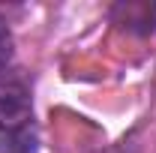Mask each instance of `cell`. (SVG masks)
<instances>
[{
  "label": "cell",
  "instance_id": "1",
  "mask_svg": "<svg viewBox=\"0 0 156 153\" xmlns=\"http://www.w3.org/2000/svg\"><path fill=\"white\" fill-rule=\"evenodd\" d=\"M30 117V96L27 87L15 78H0V132H18Z\"/></svg>",
  "mask_w": 156,
  "mask_h": 153
},
{
  "label": "cell",
  "instance_id": "2",
  "mask_svg": "<svg viewBox=\"0 0 156 153\" xmlns=\"http://www.w3.org/2000/svg\"><path fill=\"white\" fill-rule=\"evenodd\" d=\"M114 21L132 33H153L156 30V3H117Z\"/></svg>",
  "mask_w": 156,
  "mask_h": 153
},
{
  "label": "cell",
  "instance_id": "3",
  "mask_svg": "<svg viewBox=\"0 0 156 153\" xmlns=\"http://www.w3.org/2000/svg\"><path fill=\"white\" fill-rule=\"evenodd\" d=\"M9 57H12V33H9L6 21L0 18V69L9 63Z\"/></svg>",
  "mask_w": 156,
  "mask_h": 153
}]
</instances>
